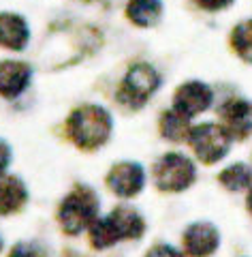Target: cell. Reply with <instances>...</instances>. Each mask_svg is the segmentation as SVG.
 <instances>
[{"instance_id":"cell-1","label":"cell","mask_w":252,"mask_h":257,"mask_svg":"<svg viewBox=\"0 0 252 257\" xmlns=\"http://www.w3.org/2000/svg\"><path fill=\"white\" fill-rule=\"evenodd\" d=\"M148 223L141 210L128 206V204H120L116 206L109 214L99 216L88 229V240L90 246L96 251H105V248L116 246L118 242H126V240H141Z\"/></svg>"},{"instance_id":"cell-2","label":"cell","mask_w":252,"mask_h":257,"mask_svg":"<svg viewBox=\"0 0 252 257\" xmlns=\"http://www.w3.org/2000/svg\"><path fill=\"white\" fill-rule=\"evenodd\" d=\"M64 126L73 146L84 152H94L109 142L113 133V116L103 105L84 103L71 111Z\"/></svg>"},{"instance_id":"cell-3","label":"cell","mask_w":252,"mask_h":257,"mask_svg":"<svg viewBox=\"0 0 252 257\" xmlns=\"http://www.w3.org/2000/svg\"><path fill=\"white\" fill-rule=\"evenodd\" d=\"M101 216V197L90 184H75L60 199L56 221L67 236H79Z\"/></svg>"},{"instance_id":"cell-4","label":"cell","mask_w":252,"mask_h":257,"mask_svg":"<svg viewBox=\"0 0 252 257\" xmlns=\"http://www.w3.org/2000/svg\"><path fill=\"white\" fill-rule=\"evenodd\" d=\"M162 77L150 62H135L126 69L118 86V103L126 109H141L160 90Z\"/></svg>"},{"instance_id":"cell-5","label":"cell","mask_w":252,"mask_h":257,"mask_svg":"<svg viewBox=\"0 0 252 257\" xmlns=\"http://www.w3.org/2000/svg\"><path fill=\"white\" fill-rule=\"evenodd\" d=\"M154 184L162 193H184L197 180V165L184 152H165L152 167Z\"/></svg>"},{"instance_id":"cell-6","label":"cell","mask_w":252,"mask_h":257,"mask_svg":"<svg viewBox=\"0 0 252 257\" xmlns=\"http://www.w3.org/2000/svg\"><path fill=\"white\" fill-rule=\"evenodd\" d=\"M188 144L203 165H216L229 155L233 138L222 122H201L190 128Z\"/></svg>"},{"instance_id":"cell-7","label":"cell","mask_w":252,"mask_h":257,"mask_svg":"<svg viewBox=\"0 0 252 257\" xmlns=\"http://www.w3.org/2000/svg\"><path fill=\"white\" fill-rule=\"evenodd\" d=\"M107 189L120 199H133L145 189V170L137 161H118L105 176Z\"/></svg>"},{"instance_id":"cell-8","label":"cell","mask_w":252,"mask_h":257,"mask_svg":"<svg viewBox=\"0 0 252 257\" xmlns=\"http://www.w3.org/2000/svg\"><path fill=\"white\" fill-rule=\"evenodd\" d=\"M214 103L212 86L201 79H188L175 88L173 92V109L188 118H197L203 111H207Z\"/></svg>"},{"instance_id":"cell-9","label":"cell","mask_w":252,"mask_h":257,"mask_svg":"<svg viewBox=\"0 0 252 257\" xmlns=\"http://www.w3.org/2000/svg\"><path fill=\"white\" fill-rule=\"evenodd\" d=\"M182 246L188 257H209L220 246V231L209 221H194L184 229Z\"/></svg>"},{"instance_id":"cell-10","label":"cell","mask_w":252,"mask_h":257,"mask_svg":"<svg viewBox=\"0 0 252 257\" xmlns=\"http://www.w3.org/2000/svg\"><path fill=\"white\" fill-rule=\"evenodd\" d=\"M32 84V67L24 60H0V96L13 101Z\"/></svg>"},{"instance_id":"cell-11","label":"cell","mask_w":252,"mask_h":257,"mask_svg":"<svg viewBox=\"0 0 252 257\" xmlns=\"http://www.w3.org/2000/svg\"><path fill=\"white\" fill-rule=\"evenodd\" d=\"M220 122L233 140H248L252 135V101L235 96L220 107Z\"/></svg>"},{"instance_id":"cell-12","label":"cell","mask_w":252,"mask_h":257,"mask_svg":"<svg viewBox=\"0 0 252 257\" xmlns=\"http://www.w3.org/2000/svg\"><path fill=\"white\" fill-rule=\"evenodd\" d=\"M30 43V26L24 15L3 11L0 13V47L9 52H24Z\"/></svg>"},{"instance_id":"cell-13","label":"cell","mask_w":252,"mask_h":257,"mask_svg":"<svg viewBox=\"0 0 252 257\" xmlns=\"http://www.w3.org/2000/svg\"><path fill=\"white\" fill-rule=\"evenodd\" d=\"M30 199L28 187L20 176L13 174H0V216L18 214L26 208Z\"/></svg>"},{"instance_id":"cell-14","label":"cell","mask_w":252,"mask_h":257,"mask_svg":"<svg viewBox=\"0 0 252 257\" xmlns=\"http://www.w3.org/2000/svg\"><path fill=\"white\" fill-rule=\"evenodd\" d=\"M162 0H128L126 3V18L133 26L152 28L162 18Z\"/></svg>"},{"instance_id":"cell-15","label":"cell","mask_w":252,"mask_h":257,"mask_svg":"<svg viewBox=\"0 0 252 257\" xmlns=\"http://www.w3.org/2000/svg\"><path fill=\"white\" fill-rule=\"evenodd\" d=\"M190 118L180 114L177 109H165L158 118V131L167 142L180 144V142H188L190 135Z\"/></svg>"},{"instance_id":"cell-16","label":"cell","mask_w":252,"mask_h":257,"mask_svg":"<svg viewBox=\"0 0 252 257\" xmlns=\"http://www.w3.org/2000/svg\"><path fill=\"white\" fill-rule=\"evenodd\" d=\"M218 182H220V187H224L231 193L252 189V167L241 163V161L231 163L229 167H224V170L218 174Z\"/></svg>"},{"instance_id":"cell-17","label":"cell","mask_w":252,"mask_h":257,"mask_svg":"<svg viewBox=\"0 0 252 257\" xmlns=\"http://www.w3.org/2000/svg\"><path fill=\"white\" fill-rule=\"evenodd\" d=\"M231 47L243 62L252 64V18L241 20L231 30Z\"/></svg>"},{"instance_id":"cell-18","label":"cell","mask_w":252,"mask_h":257,"mask_svg":"<svg viewBox=\"0 0 252 257\" xmlns=\"http://www.w3.org/2000/svg\"><path fill=\"white\" fill-rule=\"evenodd\" d=\"M7 257H47L45 248L39 242H30V240H22L11 246V251Z\"/></svg>"},{"instance_id":"cell-19","label":"cell","mask_w":252,"mask_h":257,"mask_svg":"<svg viewBox=\"0 0 252 257\" xmlns=\"http://www.w3.org/2000/svg\"><path fill=\"white\" fill-rule=\"evenodd\" d=\"M143 257H186L184 251H180L177 246L173 244H167V242H158L148 248V253H145Z\"/></svg>"},{"instance_id":"cell-20","label":"cell","mask_w":252,"mask_h":257,"mask_svg":"<svg viewBox=\"0 0 252 257\" xmlns=\"http://www.w3.org/2000/svg\"><path fill=\"white\" fill-rule=\"evenodd\" d=\"M203 11L207 13H220V11H226L229 7L235 3V0H194Z\"/></svg>"},{"instance_id":"cell-21","label":"cell","mask_w":252,"mask_h":257,"mask_svg":"<svg viewBox=\"0 0 252 257\" xmlns=\"http://www.w3.org/2000/svg\"><path fill=\"white\" fill-rule=\"evenodd\" d=\"M11 161H13V148H11V144L0 138V174H5L7 170H9Z\"/></svg>"},{"instance_id":"cell-22","label":"cell","mask_w":252,"mask_h":257,"mask_svg":"<svg viewBox=\"0 0 252 257\" xmlns=\"http://www.w3.org/2000/svg\"><path fill=\"white\" fill-rule=\"evenodd\" d=\"M246 208H248V212L252 216V189L248 191V197H246Z\"/></svg>"},{"instance_id":"cell-23","label":"cell","mask_w":252,"mask_h":257,"mask_svg":"<svg viewBox=\"0 0 252 257\" xmlns=\"http://www.w3.org/2000/svg\"><path fill=\"white\" fill-rule=\"evenodd\" d=\"M3 248H5V238L0 236V251H3Z\"/></svg>"}]
</instances>
